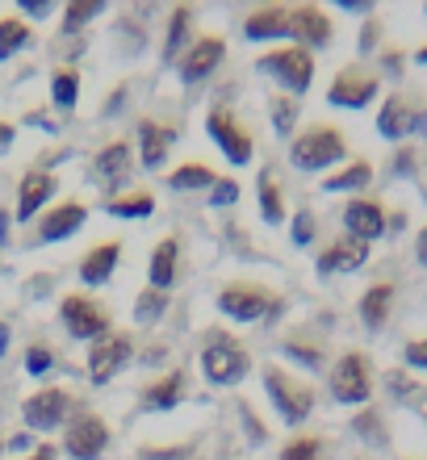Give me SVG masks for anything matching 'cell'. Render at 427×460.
I'll return each instance as SVG.
<instances>
[{"label": "cell", "instance_id": "cell-1", "mask_svg": "<svg viewBox=\"0 0 427 460\" xmlns=\"http://www.w3.org/2000/svg\"><path fill=\"white\" fill-rule=\"evenodd\" d=\"M343 155H348L343 130H335V126H327V121L306 126V130L289 143V159L302 172H323V168H331V164H340Z\"/></svg>", "mask_w": 427, "mask_h": 460}, {"label": "cell", "instance_id": "cell-2", "mask_svg": "<svg viewBox=\"0 0 427 460\" xmlns=\"http://www.w3.org/2000/svg\"><path fill=\"white\" fill-rule=\"evenodd\" d=\"M264 389H269L272 406L281 411L285 423H302L306 414L315 411V385L302 381V376L285 373L281 364H269V373H264Z\"/></svg>", "mask_w": 427, "mask_h": 460}, {"label": "cell", "instance_id": "cell-3", "mask_svg": "<svg viewBox=\"0 0 427 460\" xmlns=\"http://www.w3.org/2000/svg\"><path fill=\"white\" fill-rule=\"evenodd\" d=\"M201 368L214 385H235V381H244L247 368H252V356H247L231 335H222V331H209V343L201 348Z\"/></svg>", "mask_w": 427, "mask_h": 460}, {"label": "cell", "instance_id": "cell-4", "mask_svg": "<svg viewBox=\"0 0 427 460\" xmlns=\"http://www.w3.org/2000/svg\"><path fill=\"white\" fill-rule=\"evenodd\" d=\"M331 394L343 406H360L373 398V364L365 351H343L331 368Z\"/></svg>", "mask_w": 427, "mask_h": 460}, {"label": "cell", "instance_id": "cell-5", "mask_svg": "<svg viewBox=\"0 0 427 460\" xmlns=\"http://www.w3.org/2000/svg\"><path fill=\"white\" fill-rule=\"evenodd\" d=\"M277 305H281V297L269 293L264 285H252V280H231L218 293V310L227 318H235V323H256V318H264Z\"/></svg>", "mask_w": 427, "mask_h": 460}, {"label": "cell", "instance_id": "cell-6", "mask_svg": "<svg viewBox=\"0 0 427 460\" xmlns=\"http://www.w3.org/2000/svg\"><path fill=\"white\" fill-rule=\"evenodd\" d=\"M260 67L272 75V80H281L289 93H306V88L315 84V55L306 47H281V50H269Z\"/></svg>", "mask_w": 427, "mask_h": 460}, {"label": "cell", "instance_id": "cell-7", "mask_svg": "<svg viewBox=\"0 0 427 460\" xmlns=\"http://www.w3.org/2000/svg\"><path fill=\"white\" fill-rule=\"evenodd\" d=\"M381 80L369 67H360V63H348V67H340L335 72V80H331L327 88V101L331 105H340V110H365L369 101L378 97Z\"/></svg>", "mask_w": 427, "mask_h": 460}, {"label": "cell", "instance_id": "cell-8", "mask_svg": "<svg viewBox=\"0 0 427 460\" xmlns=\"http://www.w3.org/2000/svg\"><path fill=\"white\" fill-rule=\"evenodd\" d=\"M135 356V340L126 335V331H105L101 340H93L88 348V376L93 381H113V376L126 368V360Z\"/></svg>", "mask_w": 427, "mask_h": 460}, {"label": "cell", "instance_id": "cell-9", "mask_svg": "<svg viewBox=\"0 0 427 460\" xmlns=\"http://www.w3.org/2000/svg\"><path fill=\"white\" fill-rule=\"evenodd\" d=\"M63 448L72 460H97L101 452L110 448V423L93 411H80L67 423V436H63Z\"/></svg>", "mask_w": 427, "mask_h": 460}, {"label": "cell", "instance_id": "cell-10", "mask_svg": "<svg viewBox=\"0 0 427 460\" xmlns=\"http://www.w3.org/2000/svg\"><path fill=\"white\" fill-rule=\"evenodd\" d=\"M206 130H209V138L222 146V155L231 159V164H239V168H244V164H252V151H256V146H252V130H247L235 113L214 110L206 118Z\"/></svg>", "mask_w": 427, "mask_h": 460}, {"label": "cell", "instance_id": "cell-11", "mask_svg": "<svg viewBox=\"0 0 427 460\" xmlns=\"http://www.w3.org/2000/svg\"><path fill=\"white\" fill-rule=\"evenodd\" d=\"M59 318L67 323L76 340H101L105 331H110V314H105V305L85 297V293H67L59 305Z\"/></svg>", "mask_w": 427, "mask_h": 460}, {"label": "cell", "instance_id": "cell-12", "mask_svg": "<svg viewBox=\"0 0 427 460\" xmlns=\"http://www.w3.org/2000/svg\"><path fill=\"white\" fill-rule=\"evenodd\" d=\"M343 230L360 243L381 239V230H386V206H381L378 197H352V201L343 206Z\"/></svg>", "mask_w": 427, "mask_h": 460}, {"label": "cell", "instance_id": "cell-13", "mask_svg": "<svg viewBox=\"0 0 427 460\" xmlns=\"http://www.w3.org/2000/svg\"><path fill=\"white\" fill-rule=\"evenodd\" d=\"M67 406H72V394H67V389H38L34 398L22 406V414L34 431H50V427H59L63 419H67Z\"/></svg>", "mask_w": 427, "mask_h": 460}, {"label": "cell", "instance_id": "cell-14", "mask_svg": "<svg viewBox=\"0 0 427 460\" xmlns=\"http://www.w3.org/2000/svg\"><path fill=\"white\" fill-rule=\"evenodd\" d=\"M222 55H227V42H222L218 34H201L193 47L184 50V59H181V80H184V84H197V80H206V75L222 63Z\"/></svg>", "mask_w": 427, "mask_h": 460}, {"label": "cell", "instance_id": "cell-15", "mask_svg": "<svg viewBox=\"0 0 427 460\" xmlns=\"http://www.w3.org/2000/svg\"><path fill=\"white\" fill-rule=\"evenodd\" d=\"M369 247H373V243H360V239H352V234H343V239L327 243V247L318 252V272H323V277L356 272V268L369 260Z\"/></svg>", "mask_w": 427, "mask_h": 460}, {"label": "cell", "instance_id": "cell-16", "mask_svg": "<svg viewBox=\"0 0 427 460\" xmlns=\"http://www.w3.org/2000/svg\"><path fill=\"white\" fill-rule=\"evenodd\" d=\"M85 218H88V209H85V201H63V206H55V209H47L42 218H38V243H59V239H67V234H76V230L85 226Z\"/></svg>", "mask_w": 427, "mask_h": 460}, {"label": "cell", "instance_id": "cell-17", "mask_svg": "<svg viewBox=\"0 0 427 460\" xmlns=\"http://www.w3.org/2000/svg\"><path fill=\"white\" fill-rule=\"evenodd\" d=\"M419 126V110L411 105L406 97H386V105H381L378 113V130L381 138H390V143H403V138H411Z\"/></svg>", "mask_w": 427, "mask_h": 460}, {"label": "cell", "instance_id": "cell-18", "mask_svg": "<svg viewBox=\"0 0 427 460\" xmlns=\"http://www.w3.org/2000/svg\"><path fill=\"white\" fill-rule=\"evenodd\" d=\"M50 193H55V172L30 168V172L22 176V189H17V218L30 222L38 209L50 201Z\"/></svg>", "mask_w": 427, "mask_h": 460}, {"label": "cell", "instance_id": "cell-19", "mask_svg": "<svg viewBox=\"0 0 427 460\" xmlns=\"http://www.w3.org/2000/svg\"><path fill=\"white\" fill-rule=\"evenodd\" d=\"M289 34L302 38L306 47H327L331 42V17L318 4H298V9H289ZM298 42V47H302Z\"/></svg>", "mask_w": 427, "mask_h": 460}, {"label": "cell", "instance_id": "cell-20", "mask_svg": "<svg viewBox=\"0 0 427 460\" xmlns=\"http://www.w3.org/2000/svg\"><path fill=\"white\" fill-rule=\"evenodd\" d=\"M176 143V130L164 126L156 118H143L138 121V155H143L147 168H159L164 159H168V146Z\"/></svg>", "mask_w": 427, "mask_h": 460}, {"label": "cell", "instance_id": "cell-21", "mask_svg": "<svg viewBox=\"0 0 427 460\" xmlns=\"http://www.w3.org/2000/svg\"><path fill=\"white\" fill-rule=\"evenodd\" d=\"M244 34L252 38V42L285 38V34H289V9H281V4H264V9H256L244 22Z\"/></svg>", "mask_w": 427, "mask_h": 460}, {"label": "cell", "instance_id": "cell-22", "mask_svg": "<svg viewBox=\"0 0 427 460\" xmlns=\"http://www.w3.org/2000/svg\"><path fill=\"white\" fill-rule=\"evenodd\" d=\"M390 310H394V285L381 280V285H369L365 297H360V323L369 331H381L390 323Z\"/></svg>", "mask_w": 427, "mask_h": 460}, {"label": "cell", "instance_id": "cell-23", "mask_svg": "<svg viewBox=\"0 0 427 460\" xmlns=\"http://www.w3.org/2000/svg\"><path fill=\"white\" fill-rule=\"evenodd\" d=\"M176 260H181V243L172 239H159L156 243V252H151V289H159V293H168L172 289V280H176Z\"/></svg>", "mask_w": 427, "mask_h": 460}, {"label": "cell", "instance_id": "cell-24", "mask_svg": "<svg viewBox=\"0 0 427 460\" xmlns=\"http://www.w3.org/2000/svg\"><path fill=\"white\" fill-rule=\"evenodd\" d=\"M118 260H122V243H101V247H93V252L80 260V277H85L88 285H101V280L113 277Z\"/></svg>", "mask_w": 427, "mask_h": 460}, {"label": "cell", "instance_id": "cell-25", "mask_svg": "<svg viewBox=\"0 0 427 460\" xmlns=\"http://www.w3.org/2000/svg\"><path fill=\"white\" fill-rule=\"evenodd\" d=\"M184 394V368H172L168 376H159L151 385L143 389V406L147 411H172Z\"/></svg>", "mask_w": 427, "mask_h": 460}, {"label": "cell", "instance_id": "cell-26", "mask_svg": "<svg viewBox=\"0 0 427 460\" xmlns=\"http://www.w3.org/2000/svg\"><path fill=\"white\" fill-rule=\"evenodd\" d=\"M93 168H97L101 181H122L126 172H130V143H110L105 151H97V159H93Z\"/></svg>", "mask_w": 427, "mask_h": 460}, {"label": "cell", "instance_id": "cell-27", "mask_svg": "<svg viewBox=\"0 0 427 460\" xmlns=\"http://www.w3.org/2000/svg\"><path fill=\"white\" fill-rule=\"evenodd\" d=\"M369 181H373V164H369V159H352L343 172L327 176L323 189H327V193H352V189H365Z\"/></svg>", "mask_w": 427, "mask_h": 460}, {"label": "cell", "instance_id": "cell-28", "mask_svg": "<svg viewBox=\"0 0 427 460\" xmlns=\"http://www.w3.org/2000/svg\"><path fill=\"white\" fill-rule=\"evenodd\" d=\"M110 214L113 218H151V214H156V193H147V189L118 193L110 201Z\"/></svg>", "mask_w": 427, "mask_h": 460}, {"label": "cell", "instance_id": "cell-29", "mask_svg": "<svg viewBox=\"0 0 427 460\" xmlns=\"http://www.w3.org/2000/svg\"><path fill=\"white\" fill-rule=\"evenodd\" d=\"M34 42V30L22 17H0V59H13L22 47Z\"/></svg>", "mask_w": 427, "mask_h": 460}, {"label": "cell", "instance_id": "cell-30", "mask_svg": "<svg viewBox=\"0 0 427 460\" xmlns=\"http://www.w3.org/2000/svg\"><path fill=\"white\" fill-rule=\"evenodd\" d=\"M50 97L59 110H76V101H80V72L76 67H55L50 75Z\"/></svg>", "mask_w": 427, "mask_h": 460}, {"label": "cell", "instance_id": "cell-31", "mask_svg": "<svg viewBox=\"0 0 427 460\" xmlns=\"http://www.w3.org/2000/svg\"><path fill=\"white\" fill-rule=\"evenodd\" d=\"M168 184L172 189H209V184H218V176L206 164H181L176 172H168Z\"/></svg>", "mask_w": 427, "mask_h": 460}, {"label": "cell", "instance_id": "cell-32", "mask_svg": "<svg viewBox=\"0 0 427 460\" xmlns=\"http://www.w3.org/2000/svg\"><path fill=\"white\" fill-rule=\"evenodd\" d=\"M260 214H264V222H269V226H277V222L285 218L281 189H277V181H272L269 172H260Z\"/></svg>", "mask_w": 427, "mask_h": 460}, {"label": "cell", "instance_id": "cell-33", "mask_svg": "<svg viewBox=\"0 0 427 460\" xmlns=\"http://www.w3.org/2000/svg\"><path fill=\"white\" fill-rule=\"evenodd\" d=\"M189 22H193V13L184 9V4L172 13V30H168V38H164V59H176V55H181L184 38H189Z\"/></svg>", "mask_w": 427, "mask_h": 460}, {"label": "cell", "instance_id": "cell-34", "mask_svg": "<svg viewBox=\"0 0 427 460\" xmlns=\"http://www.w3.org/2000/svg\"><path fill=\"white\" fill-rule=\"evenodd\" d=\"M277 460H323V436H293Z\"/></svg>", "mask_w": 427, "mask_h": 460}, {"label": "cell", "instance_id": "cell-35", "mask_svg": "<svg viewBox=\"0 0 427 460\" xmlns=\"http://www.w3.org/2000/svg\"><path fill=\"white\" fill-rule=\"evenodd\" d=\"M97 13H101V0H76V4H67V13H63V30L76 34V30H85Z\"/></svg>", "mask_w": 427, "mask_h": 460}, {"label": "cell", "instance_id": "cell-36", "mask_svg": "<svg viewBox=\"0 0 427 460\" xmlns=\"http://www.w3.org/2000/svg\"><path fill=\"white\" fill-rule=\"evenodd\" d=\"M390 394H394V398H403L406 406H415V402L427 398V385H415L403 368H394V373H390Z\"/></svg>", "mask_w": 427, "mask_h": 460}, {"label": "cell", "instance_id": "cell-37", "mask_svg": "<svg viewBox=\"0 0 427 460\" xmlns=\"http://www.w3.org/2000/svg\"><path fill=\"white\" fill-rule=\"evenodd\" d=\"M272 121H277V134H281V138H289L293 121H298V101H293V97H277V101H272Z\"/></svg>", "mask_w": 427, "mask_h": 460}, {"label": "cell", "instance_id": "cell-38", "mask_svg": "<svg viewBox=\"0 0 427 460\" xmlns=\"http://www.w3.org/2000/svg\"><path fill=\"white\" fill-rule=\"evenodd\" d=\"M164 305H168V293H159V289H147L138 293V323H156L159 314H164Z\"/></svg>", "mask_w": 427, "mask_h": 460}, {"label": "cell", "instance_id": "cell-39", "mask_svg": "<svg viewBox=\"0 0 427 460\" xmlns=\"http://www.w3.org/2000/svg\"><path fill=\"white\" fill-rule=\"evenodd\" d=\"M403 360L411 364V368H423V373H427V335H423V340H411V343H406V348H403Z\"/></svg>", "mask_w": 427, "mask_h": 460}, {"label": "cell", "instance_id": "cell-40", "mask_svg": "<svg viewBox=\"0 0 427 460\" xmlns=\"http://www.w3.org/2000/svg\"><path fill=\"white\" fill-rule=\"evenodd\" d=\"M235 197H239V181H218V184H214V197H209V206H231Z\"/></svg>", "mask_w": 427, "mask_h": 460}, {"label": "cell", "instance_id": "cell-41", "mask_svg": "<svg viewBox=\"0 0 427 460\" xmlns=\"http://www.w3.org/2000/svg\"><path fill=\"white\" fill-rule=\"evenodd\" d=\"M25 368L42 376V373L50 368V351H47V348H30V351H25Z\"/></svg>", "mask_w": 427, "mask_h": 460}, {"label": "cell", "instance_id": "cell-42", "mask_svg": "<svg viewBox=\"0 0 427 460\" xmlns=\"http://www.w3.org/2000/svg\"><path fill=\"white\" fill-rule=\"evenodd\" d=\"M356 431H373V444H386V431H381V423H378V414L369 411V414H360V419H356Z\"/></svg>", "mask_w": 427, "mask_h": 460}, {"label": "cell", "instance_id": "cell-43", "mask_svg": "<svg viewBox=\"0 0 427 460\" xmlns=\"http://www.w3.org/2000/svg\"><path fill=\"white\" fill-rule=\"evenodd\" d=\"M310 234H315V218H310V214H298V218H293V239L310 243Z\"/></svg>", "mask_w": 427, "mask_h": 460}, {"label": "cell", "instance_id": "cell-44", "mask_svg": "<svg viewBox=\"0 0 427 460\" xmlns=\"http://www.w3.org/2000/svg\"><path fill=\"white\" fill-rule=\"evenodd\" d=\"M22 9H25V13H34V17H42V13L50 9V0H22Z\"/></svg>", "mask_w": 427, "mask_h": 460}, {"label": "cell", "instance_id": "cell-45", "mask_svg": "<svg viewBox=\"0 0 427 460\" xmlns=\"http://www.w3.org/2000/svg\"><path fill=\"white\" fill-rule=\"evenodd\" d=\"M415 255H419V264L427 268V226L419 230V239H415Z\"/></svg>", "mask_w": 427, "mask_h": 460}, {"label": "cell", "instance_id": "cell-46", "mask_svg": "<svg viewBox=\"0 0 427 460\" xmlns=\"http://www.w3.org/2000/svg\"><path fill=\"white\" fill-rule=\"evenodd\" d=\"M30 460H55V448H50V444H38L34 456H30Z\"/></svg>", "mask_w": 427, "mask_h": 460}, {"label": "cell", "instance_id": "cell-47", "mask_svg": "<svg viewBox=\"0 0 427 460\" xmlns=\"http://www.w3.org/2000/svg\"><path fill=\"white\" fill-rule=\"evenodd\" d=\"M13 143V121H0V146Z\"/></svg>", "mask_w": 427, "mask_h": 460}, {"label": "cell", "instance_id": "cell-48", "mask_svg": "<svg viewBox=\"0 0 427 460\" xmlns=\"http://www.w3.org/2000/svg\"><path fill=\"white\" fill-rule=\"evenodd\" d=\"M4 351H9V327L0 323V356H4Z\"/></svg>", "mask_w": 427, "mask_h": 460}, {"label": "cell", "instance_id": "cell-49", "mask_svg": "<svg viewBox=\"0 0 427 460\" xmlns=\"http://www.w3.org/2000/svg\"><path fill=\"white\" fill-rule=\"evenodd\" d=\"M415 59H419V63H427V47H419V55H415Z\"/></svg>", "mask_w": 427, "mask_h": 460}, {"label": "cell", "instance_id": "cell-50", "mask_svg": "<svg viewBox=\"0 0 427 460\" xmlns=\"http://www.w3.org/2000/svg\"><path fill=\"white\" fill-rule=\"evenodd\" d=\"M0 452H4V439H0Z\"/></svg>", "mask_w": 427, "mask_h": 460}]
</instances>
